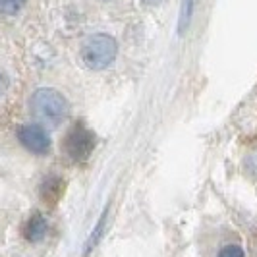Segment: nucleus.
<instances>
[{"label":"nucleus","mask_w":257,"mask_h":257,"mask_svg":"<svg viewBox=\"0 0 257 257\" xmlns=\"http://www.w3.org/2000/svg\"><path fill=\"white\" fill-rule=\"evenodd\" d=\"M31 116L43 126H58L70 114V103L60 91L41 87L29 99Z\"/></svg>","instance_id":"1"},{"label":"nucleus","mask_w":257,"mask_h":257,"mask_svg":"<svg viewBox=\"0 0 257 257\" xmlns=\"http://www.w3.org/2000/svg\"><path fill=\"white\" fill-rule=\"evenodd\" d=\"M81 60L93 72H103L114 64L118 56V43L112 35L106 33H95L83 41L81 45Z\"/></svg>","instance_id":"2"},{"label":"nucleus","mask_w":257,"mask_h":257,"mask_svg":"<svg viewBox=\"0 0 257 257\" xmlns=\"http://www.w3.org/2000/svg\"><path fill=\"white\" fill-rule=\"evenodd\" d=\"M95 145H97L95 134L85 124H81V122H77V124H74L72 128L68 130L64 143H62L64 153L68 155V159L70 161H76V163L87 161L91 157V153H93V149H95Z\"/></svg>","instance_id":"3"},{"label":"nucleus","mask_w":257,"mask_h":257,"mask_svg":"<svg viewBox=\"0 0 257 257\" xmlns=\"http://www.w3.org/2000/svg\"><path fill=\"white\" fill-rule=\"evenodd\" d=\"M18 142L26 151L33 155H47L52 147V140L49 132L39 122L20 126L18 128Z\"/></svg>","instance_id":"4"},{"label":"nucleus","mask_w":257,"mask_h":257,"mask_svg":"<svg viewBox=\"0 0 257 257\" xmlns=\"http://www.w3.org/2000/svg\"><path fill=\"white\" fill-rule=\"evenodd\" d=\"M47 232H49V222L45 219V215H41V213H33L24 224V238L29 244L43 242L47 238Z\"/></svg>","instance_id":"5"},{"label":"nucleus","mask_w":257,"mask_h":257,"mask_svg":"<svg viewBox=\"0 0 257 257\" xmlns=\"http://www.w3.org/2000/svg\"><path fill=\"white\" fill-rule=\"evenodd\" d=\"M64 188H66V184L60 176H49V178L43 180L41 188H39L41 199L49 207H54L60 201V197H62V193H64Z\"/></svg>","instance_id":"6"},{"label":"nucleus","mask_w":257,"mask_h":257,"mask_svg":"<svg viewBox=\"0 0 257 257\" xmlns=\"http://www.w3.org/2000/svg\"><path fill=\"white\" fill-rule=\"evenodd\" d=\"M26 0H0V16H14L24 8Z\"/></svg>","instance_id":"7"},{"label":"nucleus","mask_w":257,"mask_h":257,"mask_svg":"<svg viewBox=\"0 0 257 257\" xmlns=\"http://www.w3.org/2000/svg\"><path fill=\"white\" fill-rule=\"evenodd\" d=\"M192 14H193V0H184V6H182L180 12V33H184L190 22H192Z\"/></svg>","instance_id":"8"},{"label":"nucleus","mask_w":257,"mask_h":257,"mask_svg":"<svg viewBox=\"0 0 257 257\" xmlns=\"http://www.w3.org/2000/svg\"><path fill=\"white\" fill-rule=\"evenodd\" d=\"M217 257H245V251L240 244H226L219 249Z\"/></svg>","instance_id":"9"},{"label":"nucleus","mask_w":257,"mask_h":257,"mask_svg":"<svg viewBox=\"0 0 257 257\" xmlns=\"http://www.w3.org/2000/svg\"><path fill=\"white\" fill-rule=\"evenodd\" d=\"M103 230H104V219H103V217H101V220L97 222V228H95V230H93V234H91V238H89V245L85 247V251H91V249H93L95 245L99 244L97 240H99V238L103 236Z\"/></svg>","instance_id":"10"},{"label":"nucleus","mask_w":257,"mask_h":257,"mask_svg":"<svg viewBox=\"0 0 257 257\" xmlns=\"http://www.w3.org/2000/svg\"><path fill=\"white\" fill-rule=\"evenodd\" d=\"M103 2H106V0H103Z\"/></svg>","instance_id":"11"}]
</instances>
